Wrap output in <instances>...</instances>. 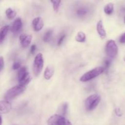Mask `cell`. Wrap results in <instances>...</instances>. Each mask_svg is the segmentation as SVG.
I'll return each mask as SVG.
<instances>
[{
    "mask_svg": "<svg viewBox=\"0 0 125 125\" xmlns=\"http://www.w3.org/2000/svg\"><path fill=\"white\" fill-rule=\"evenodd\" d=\"M25 90V86L20 85V84L13 87L11 89H10L9 90H7V92L6 93V95L4 96L5 100L8 101V100H12V99L15 98L17 96H18L20 94H21L22 93L24 92Z\"/></svg>",
    "mask_w": 125,
    "mask_h": 125,
    "instance_id": "6da1fadb",
    "label": "cell"
},
{
    "mask_svg": "<svg viewBox=\"0 0 125 125\" xmlns=\"http://www.w3.org/2000/svg\"><path fill=\"white\" fill-rule=\"evenodd\" d=\"M104 72L103 67H98L86 72L85 74H83L80 78V81L82 82H87L92 80L94 78L98 76L99 75Z\"/></svg>",
    "mask_w": 125,
    "mask_h": 125,
    "instance_id": "7a4b0ae2",
    "label": "cell"
},
{
    "mask_svg": "<svg viewBox=\"0 0 125 125\" xmlns=\"http://www.w3.org/2000/svg\"><path fill=\"white\" fill-rule=\"evenodd\" d=\"M101 97L98 94H93L90 95L85 100V106L87 111H92L96 108L100 103Z\"/></svg>",
    "mask_w": 125,
    "mask_h": 125,
    "instance_id": "3957f363",
    "label": "cell"
},
{
    "mask_svg": "<svg viewBox=\"0 0 125 125\" xmlns=\"http://www.w3.org/2000/svg\"><path fill=\"white\" fill-rule=\"evenodd\" d=\"M48 125H72L67 118L61 115L55 114L48 120Z\"/></svg>",
    "mask_w": 125,
    "mask_h": 125,
    "instance_id": "277c9868",
    "label": "cell"
},
{
    "mask_svg": "<svg viewBox=\"0 0 125 125\" xmlns=\"http://www.w3.org/2000/svg\"><path fill=\"white\" fill-rule=\"evenodd\" d=\"M43 63L44 59L42 54H37L34 58V64H33V72L35 76L39 75L42 72L43 67Z\"/></svg>",
    "mask_w": 125,
    "mask_h": 125,
    "instance_id": "5b68a950",
    "label": "cell"
},
{
    "mask_svg": "<svg viewBox=\"0 0 125 125\" xmlns=\"http://www.w3.org/2000/svg\"><path fill=\"white\" fill-rule=\"evenodd\" d=\"M106 52L110 58H114L118 54V46L113 40H109L106 46Z\"/></svg>",
    "mask_w": 125,
    "mask_h": 125,
    "instance_id": "8992f818",
    "label": "cell"
},
{
    "mask_svg": "<svg viewBox=\"0 0 125 125\" xmlns=\"http://www.w3.org/2000/svg\"><path fill=\"white\" fill-rule=\"evenodd\" d=\"M12 106L11 104L7 100L0 101V114H7L10 111Z\"/></svg>",
    "mask_w": 125,
    "mask_h": 125,
    "instance_id": "52a82bcc",
    "label": "cell"
},
{
    "mask_svg": "<svg viewBox=\"0 0 125 125\" xmlns=\"http://www.w3.org/2000/svg\"><path fill=\"white\" fill-rule=\"evenodd\" d=\"M32 24L33 29L35 31H40L43 27V21L41 17H36L32 21Z\"/></svg>",
    "mask_w": 125,
    "mask_h": 125,
    "instance_id": "ba28073f",
    "label": "cell"
},
{
    "mask_svg": "<svg viewBox=\"0 0 125 125\" xmlns=\"http://www.w3.org/2000/svg\"><path fill=\"white\" fill-rule=\"evenodd\" d=\"M20 41L22 47H28L32 41V35H26V34H23L20 36Z\"/></svg>",
    "mask_w": 125,
    "mask_h": 125,
    "instance_id": "9c48e42d",
    "label": "cell"
},
{
    "mask_svg": "<svg viewBox=\"0 0 125 125\" xmlns=\"http://www.w3.org/2000/svg\"><path fill=\"white\" fill-rule=\"evenodd\" d=\"M96 30H97L98 34H99L100 37L102 39H104L106 36V32L105 31L104 27L103 26L102 20L98 21L96 24Z\"/></svg>",
    "mask_w": 125,
    "mask_h": 125,
    "instance_id": "30bf717a",
    "label": "cell"
},
{
    "mask_svg": "<svg viewBox=\"0 0 125 125\" xmlns=\"http://www.w3.org/2000/svg\"><path fill=\"white\" fill-rule=\"evenodd\" d=\"M22 28V21L20 18H18L14 21L11 27V31L13 32H18Z\"/></svg>",
    "mask_w": 125,
    "mask_h": 125,
    "instance_id": "8fae6325",
    "label": "cell"
},
{
    "mask_svg": "<svg viewBox=\"0 0 125 125\" xmlns=\"http://www.w3.org/2000/svg\"><path fill=\"white\" fill-rule=\"evenodd\" d=\"M54 73V68L53 66L51 65L47 66L44 72V78L46 80H49L53 76Z\"/></svg>",
    "mask_w": 125,
    "mask_h": 125,
    "instance_id": "7c38bea8",
    "label": "cell"
},
{
    "mask_svg": "<svg viewBox=\"0 0 125 125\" xmlns=\"http://www.w3.org/2000/svg\"><path fill=\"white\" fill-rule=\"evenodd\" d=\"M31 76H30L29 73L28 72L24 74V75L20 79L18 80L20 83V85H23V86H25L26 85H27L28 84H29V82L31 80Z\"/></svg>",
    "mask_w": 125,
    "mask_h": 125,
    "instance_id": "4fadbf2b",
    "label": "cell"
},
{
    "mask_svg": "<svg viewBox=\"0 0 125 125\" xmlns=\"http://www.w3.org/2000/svg\"><path fill=\"white\" fill-rule=\"evenodd\" d=\"M9 30V26L7 25L2 27L0 29V43L3 42Z\"/></svg>",
    "mask_w": 125,
    "mask_h": 125,
    "instance_id": "5bb4252c",
    "label": "cell"
},
{
    "mask_svg": "<svg viewBox=\"0 0 125 125\" xmlns=\"http://www.w3.org/2000/svg\"><path fill=\"white\" fill-rule=\"evenodd\" d=\"M85 39H86V35H85V33L83 31L78 32L75 37L76 41L80 43L84 42L85 41Z\"/></svg>",
    "mask_w": 125,
    "mask_h": 125,
    "instance_id": "9a60e30c",
    "label": "cell"
},
{
    "mask_svg": "<svg viewBox=\"0 0 125 125\" xmlns=\"http://www.w3.org/2000/svg\"><path fill=\"white\" fill-rule=\"evenodd\" d=\"M114 9V4L112 3V2H109V3L107 4L104 6V13H106V14L111 15L113 13Z\"/></svg>",
    "mask_w": 125,
    "mask_h": 125,
    "instance_id": "2e32d148",
    "label": "cell"
},
{
    "mask_svg": "<svg viewBox=\"0 0 125 125\" xmlns=\"http://www.w3.org/2000/svg\"><path fill=\"white\" fill-rule=\"evenodd\" d=\"M6 14L7 18L10 20H12L15 17L16 15H17V12H16L15 10L12 9V8H8L6 9Z\"/></svg>",
    "mask_w": 125,
    "mask_h": 125,
    "instance_id": "e0dca14e",
    "label": "cell"
},
{
    "mask_svg": "<svg viewBox=\"0 0 125 125\" xmlns=\"http://www.w3.org/2000/svg\"><path fill=\"white\" fill-rule=\"evenodd\" d=\"M52 31L51 30H49L48 31L46 32V33L44 35L43 38V40L45 42H48L51 39V36H52Z\"/></svg>",
    "mask_w": 125,
    "mask_h": 125,
    "instance_id": "ac0fdd59",
    "label": "cell"
},
{
    "mask_svg": "<svg viewBox=\"0 0 125 125\" xmlns=\"http://www.w3.org/2000/svg\"><path fill=\"white\" fill-rule=\"evenodd\" d=\"M51 2L52 4L53 9L55 12H57L60 7V4L61 3V1H60V0H52V1H51Z\"/></svg>",
    "mask_w": 125,
    "mask_h": 125,
    "instance_id": "d6986e66",
    "label": "cell"
},
{
    "mask_svg": "<svg viewBox=\"0 0 125 125\" xmlns=\"http://www.w3.org/2000/svg\"><path fill=\"white\" fill-rule=\"evenodd\" d=\"M87 13V10L85 8H79L76 10V14L79 17H83Z\"/></svg>",
    "mask_w": 125,
    "mask_h": 125,
    "instance_id": "ffe728a7",
    "label": "cell"
},
{
    "mask_svg": "<svg viewBox=\"0 0 125 125\" xmlns=\"http://www.w3.org/2000/svg\"><path fill=\"white\" fill-rule=\"evenodd\" d=\"M26 72H27V69L26 67H21V68H20L19 71H18V80L20 79L24 75V74H25Z\"/></svg>",
    "mask_w": 125,
    "mask_h": 125,
    "instance_id": "44dd1931",
    "label": "cell"
},
{
    "mask_svg": "<svg viewBox=\"0 0 125 125\" xmlns=\"http://www.w3.org/2000/svg\"><path fill=\"white\" fill-rule=\"evenodd\" d=\"M67 109H68V104L67 103H64L63 105H62V110H61V112H62V116L64 117L66 113L67 112Z\"/></svg>",
    "mask_w": 125,
    "mask_h": 125,
    "instance_id": "7402d4cb",
    "label": "cell"
},
{
    "mask_svg": "<svg viewBox=\"0 0 125 125\" xmlns=\"http://www.w3.org/2000/svg\"><path fill=\"white\" fill-rule=\"evenodd\" d=\"M110 65H111V61H110L109 59H106V61H105L104 67L103 68H104V72L105 70H107L109 69Z\"/></svg>",
    "mask_w": 125,
    "mask_h": 125,
    "instance_id": "603a6c76",
    "label": "cell"
},
{
    "mask_svg": "<svg viewBox=\"0 0 125 125\" xmlns=\"http://www.w3.org/2000/svg\"><path fill=\"white\" fill-rule=\"evenodd\" d=\"M21 67V64L20 62H15L13 63V67H12V68H13V70H18Z\"/></svg>",
    "mask_w": 125,
    "mask_h": 125,
    "instance_id": "cb8c5ba5",
    "label": "cell"
},
{
    "mask_svg": "<svg viewBox=\"0 0 125 125\" xmlns=\"http://www.w3.org/2000/svg\"><path fill=\"white\" fill-rule=\"evenodd\" d=\"M4 66V58L2 56H0V72L1 70L3 68Z\"/></svg>",
    "mask_w": 125,
    "mask_h": 125,
    "instance_id": "d4e9b609",
    "label": "cell"
},
{
    "mask_svg": "<svg viewBox=\"0 0 125 125\" xmlns=\"http://www.w3.org/2000/svg\"><path fill=\"white\" fill-rule=\"evenodd\" d=\"M65 37H66L65 35H62V36L60 37V39H59V40H58V42H57V45H58L59 46H60V45L62 43V42H63V40L65 39Z\"/></svg>",
    "mask_w": 125,
    "mask_h": 125,
    "instance_id": "484cf974",
    "label": "cell"
},
{
    "mask_svg": "<svg viewBox=\"0 0 125 125\" xmlns=\"http://www.w3.org/2000/svg\"><path fill=\"white\" fill-rule=\"evenodd\" d=\"M115 114L117 115L118 117H121V116H122V112H121V110L119 108H116L115 110Z\"/></svg>",
    "mask_w": 125,
    "mask_h": 125,
    "instance_id": "4316f807",
    "label": "cell"
},
{
    "mask_svg": "<svg viewBox=\"0 0 125 125\" xmlns=\"http://www.w3.org/2000/svg\"><path fill=\"white\" fill-rule=\"evenodd\" d=\"M120 42L121 43H125V32L123 33L120 37Z\"/></svg>",
    "mask_w": 125,
    "mask_h": 125,
    "instance_id": "83f0119b",
    "label": "cell"
},
{
    "mask_svg": "<svg viewBox=\"0 0 125 125\" xmlns=\"http://www.w3.org/2000/svg\"><path fill=\"white\" fill-rule=\"evenodd\" d=\"M36 49H37V47H36V45H32L31 46V52L32 54H34V52H35V51H36Z\"/></svg>",
    "mask_w": 125,
    "mask_h": 125,
    "instance_id": "f1b7e54d",
    "label": "cell"
},
{
    "mask_svg": "<svg viewBox=\"0 0 125 125\" xmlns=\"http://www.w3.org/2000/svg\"><path fill=\"white\" fill-rule=\"evenodd\" d=\"M2 125V117L0 115V125Z\"/></svg>",
    "mask_w": 125,
    "mask_h": 125,
    "instance_id": "f546056e",
    "label": "cell"
},
{
    "mask_svg": "<svg viewBox=\"0 0 125 125\" xmlns=\"http://www.w3.org/2000/svg\"><path fill=\"white\" fill-rule=\"evenodd\" d=\"M123 21H124V23L125 24V17H124V20H123Z\"/></svg>",
    "mask_w": 125,
    "mask_h": 125,
    "instance_id": "4dcf8cb0",
    "label": "cell"
},
{
    "mask_svg": "<svg viewBox=\"0 0 125 125\" xmlns=\"http://www.w3.org/2000/svg\"><path fill=\"white\" fill-rule=\"evenodd\" d=\"M123 60H124V61L125 62V56H124V57H123Z\"/></svg>",
    "mask_w": 125,
    "mask_h": 125,
    "instance_id": "1f68e13d",
    "label": "cell"
}]
</instances>
